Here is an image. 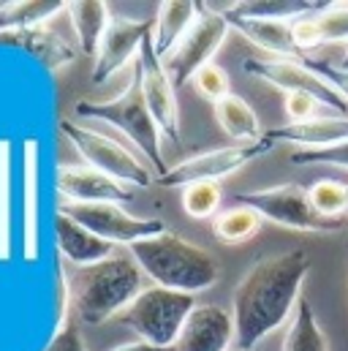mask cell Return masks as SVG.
Listing matches in <instances>:
<instances>
[{"instance_id":"34","label":"cell","mask_w":348,"mask_h":351,"mask_svg":"<svg viewBox=\"0 0 348 351\" xmlns=\"http://www.w3.org/2000/svg\"><path fill=\"white\" fill-rule=\"evenodd\" d=\"M294 167H340L348 169V142L321 150H294L288 158Z\"/></svg>"},{"instance_id":"21","label":"cell","mask_w":348,"mask_h":351,"mask_svg":"<svg viewBox=\"0 0 348 351\" xmlns=\"http://www.w3.org/2000/svg\"><path fill=\"white\" fill-rule=\"evenodd\" d=\"M272 142H291L299 150H321L348 142V117H313L308 123H286L266 131Z\"/></svg>"},{"instance_id":"30","label":"cell","mask_w":348,"mask_h":351,"mask_svg":"<svg viewBox=\"0 0 348 351\" xmlns=\"http://www.w3.org/2000/svg\"><path fill=\"white\" fill-rule=\"evenodd\" d=\"M11 139H0V262L11 259Z\"/></svg>"},{"instance_id":"15","label":"cell","mask_w":348,"mask_h":351,"mask_svg":"<svg viewBox=\"0 0 348 351\" xmlns=\"http://www.w3.org/2000/svg\"><path fill=\"white\" fill-rule=\"evenodd\" d=\"M234 343L237 330L232 311L212 302H199L188 316L174 351H232Z\"/></svg>"},{"instance_id":"8","label":"cell","mask_w":348,"mask_h":351,"mask_svg":"<svg viewBox=\"0 0 348 351\" xmlns=\"http://www.w3.org/2000/svg\"><path fill=\"white\" fill-rule=\"evenodd\" d=\"M237 204H245L251 210H256L266 223H275L280 229H291V232H305V234H332L340 232L343 223L338 221H327L321 218L313 204H310V193L308 188L297 185V182H286V185H272V188H259V191H245L234 196Z\"/></svg>"},{"instance_id":"17","label":"cell","mask_w":348,"mask_h":351,"mask_svg":"<svg viewBox=\"0 0 348 351\" xmlns=\"http://www.w3.org/2000/svg\"><path fill=\"white\" fill-rule=\"evenodd\" d=\"M232 30H237L243 38H248L264 58H283V60H310L294 41L291 22L280 19H264V16H240L232 11H223Z\"/></svg>"},{"instance_id":"19","label":"cell","mask_w":348,"mask_h":351,"mask_svg":"<svg viewBox=\"0 0 348 351\" xmlns=\"http://www.w3.org/2000/svg\"><path fill=\"white\" fill-rule=\"evenodd\" d=\"M55 237H58L60 262H69L74 267H92L114 256V245L87 232L82 223H77L63 210H58L55 215Z\"/></svg>"},{"instance_id":"10","label":"cell","mask_w":348,"mask_h":351,"mask_svg":"<svg viewBox=\"0 0 348 351\" xmlns=\"http://www.w3.org/2000/svg\"><path fill=\"white\" fill-rule=\"evenodd\" d=\"M272 147H275V142L266 134L253 145L215 147V150H207V153L177 161L174 167H169L164 175L158 177V182L166 185V188H188V185H196V182H221L226 177L237 175L240 169H245L251 161L269 153Z\"/></svg>"},{"instance_id":"28","label":"cell","mask_w":348,"mask_h":351,"mask_svg":"<svg viewBox=\"0 0 348 351\" xmlns=\"http://www.w3.org/2000/svg\"><path fill=\"white\" fill-rule=\"evenodd\" d=\"M280 351H330L327 335L316 319V311L305 297L299 300V305L294 311V319L286 330Z\"/></svg>"},{"instance_id":"37","label":"cell","mask_w":348,"mask_h":351,"mask_svg":"<svg viewBox=\"0 0 348 351\" xmlns=\"http://www.w3.org/2000/svg\"><path fill=\"white\" fill-rule=\"evenodd\" d=\"M112 351H174V349H158V346L145 343V341H131V343H123V346H117V349Z\"/></svg>"},{"instance_id":"27","label":"cell","mask_w":348,"mask_h":351,"mask_svg":"<svg viewBox=\"0 0 348 351\" xmlns=\"http://www.w3.org/2000/svg\"><path fill=\"white\" fill-rule=\"evenodd\" d=\"M261 226H264V218L245 204H234L229 210H221L212 218V234L223 245H243V243L253 240L261 232Z\"/></svg>"},{"instance_id":"5","label":"cell","mask_w":348,"mask_h":351,"mask_svg":"<svg viewBox=\"0 0 348 351\" xmlns=\"http://www.w3.org/2000/svg\"><path fill=\"white\" fill-rule=\"evenodd\" d=\"M60 134L79 153L85 167L117 180L120 185H125L131 191L158 182V175L153 172V167L131 145H125L109 134H101L95 128H87L79 120H66V117L60 120Z\"/></svg>"},{"instance_id":"13","label":"cell","mask_w":348,"mask_h":351,"mask_svg":"<svg viewBox=\"0 0 348 351\" xmlns=\"http://www.w3.org/2000/svg\"><path fill=\"white\" fill-rule=\"evenodd\" d=\"M139 88L145 95V104L161 131V136L179 145V104H177V88L172 85L161 55L153 47V38L145 41L139 55Z\"/></svg>"},{"instance_id":"16","label":"cell","mask_w":348,"mask_h":351,"mask_svg":"<svg viewBox=\"0 0 348 351\" xmlns=\"http://www.w3.org/2000/svg\"><path fill=\"white\" fill-rule=\"evenodd\" d=\"M58 193L69 204H125L134 191L117 180L101 175L85 164H60L58 167Z\"/></svg>"},{"instance_id":"11","label":"cell","mask_w":348,"mask_h":351,"mask_svg":"<svg viewBox=\"0 0 348 351\" xmlns=\"http://www.w3.org/2000/svg\"><path fill=\"white\" fill-rule=\"evenodd\" d=\"M58 210L71 215L87 232H92L95 237L106 240L114 248L117 245L131 248L142 240H150V237L166 232V223L161 218H139V215H131L128 210H123L120 204H69V202H60Z\"/></svg>"},{"instance_id":"14","label":"cell","mask_w":348,"mask_h":351,"mask_svg":"<svg viewBox=\"0 0 348 351\" xmlns=\"http://www.w3.org/2000/svg\"><path fill=\"white\" fill-rule=\"evenodd\" d=\"M41 256V145L22 139V262Z\"/></svg>"},{"instance_id":"38","label":"cell","mask_w":348,"mask_h":351,"mask_svg":"<svg viewBox=\"0 0 348 351\" xmlns=\"http://www.w3.org/2000/svg\"><path fill=\"white\" fill-rule=\"evenodd\" d=\"M343 69H348V47H346V58H343Z\"/></svg>"},{"instance_id":"7","label":"cell","mask_w":348,"mask_h":351,"mask_svg":"<svg viewBox=\"0 0 348 351\" xmlns=\"http://www.w3.org/2000/svg\"><path fill=\"white\" fill-rule=\"evenodd\" d=\"M229 30H232V25H229L226 14L215 3H199V14L190 22V27L161 58V63H164L174 88H182V85L193 82V77L204 66L215 63L212 58L218 55V49L229 38Z\"/></svg>"},{"instance_id":"29","label":"cell","mask_w":348,"mask_h":351,"mask_svg":"<svg viewBox=\"0 0 348 351\" xmlns=\"http://www.w3.org/2000/svg\"><path fill=\"white\" fill-rule=\"evenodd\" d=\"M308 193H310L313 210H316L321 218L338 221V223H343L348 218V182L324 177V180H316V182L308 188Z\"/></svg>"},{"instance_id":"26","label":"cell","mask_w":348,"mask_h":351,"mask_svg":"<svg viewBox=\"0 0 348 351\" xmlns=\"http://www.w3.org/2000/svg\"><path fill=\"white\" fill-rule=\"evenodd\" d=\"M218 8L240 14V16H264V19L297 22L302 16L319 14L321 8H327V3H316V0H243V3H229V5H218Z\"/></svg>"},{"instance_id":"4","label":"cell","mask_w":348,"mask_h":351,"mask_svg":"<svg viewBox=\"0 0 348 351\" xmlns=\"http://www.w3.org/2000/svg\"><path fill=\"white\" fill-rule=\"evenodd\" d=\"M77 117L98 120L109 128H114L128 145L153 167V172L161 177L169 167L164 161V145H161V131L145 104V95L139 88V60L128 71V82L114 98L103 101H79L74 106Z\"/></svg>"},{"instance_id":"18","label":"cell","mask_w":348,"mask_h":351,"mask_svg":"<svg viewBox=\"0 0 348 351\" xmlns=\"http://www.w3.org/2000/svg\"><path fill=\"white\" fill-rule=\"evenodd\" d=\"M0 44L3 47H16V49L33 55L52 77L63 74L77 60L74 44H69L60 33H55L47 25L44 27H30V30H5V33H0Z\"/></svg>"},{"instance_id":"3","label":"cell","mask_w":348,"mask_h":351,"mask_svg":"<svg viewBox=\"0 0 348 351\" xmlns=\"http://www.w3.org/2000/svg\"><path fill=\"white\" fill-rule=\"evenodd\" d=\"M145 272L131 256H112L92 267H74L69 275L71 308L79 324L101 327L114 322L142 291Z\"/></svg>"},{"instance_id":"36","label":"cell","mask_w":348,"mask_h":351,"mask_svg":"<svg viewBox=\"0 0 348 351\" xmlns=\"http://www.w3.org/2000/svg\"><path fill=\"white\" fill-rule=\"evenodd\" d=\"M313 66L335 85V88L343 93V98L348 101V69H343V66H332V63H316L313 60Z\"/></svg>"},{"instance_id":"31","label":"cell","mask_w":348,"mask_h":351,"mask_svg":"<svg viewBox=\"0 0 348 351\" xmlns=\"http://www.w3.org/2000/svg\"><path fill=\"white\" fill-rule=\"evenodd\" d=\"M221 202H223L221 182H196V185L182 188V210L193 221L215 218L221 213Z\"/></svg>"},{"instance_id":"25","label":"cell","mask_w":348,"mask_h":351,"mask_svg":"<svg viewBox=\"0 0 348 351\" xmlns=\"http://www.w3.org/2000/svg\"><path fill=\"white\" fill-rule=\"evenodd\" d=\"M60 11H66L63 0H11V3H0V33L44 27Z\"/></svg>"},{"instance_id":"33","label":"cell","mask_w":348,"mask_h":351,"mask_svg":"<svg viewBox=\"0 0 348 351\" xmlns=\"http://www.w3.org/2000/svg\"><path fill=\"white\" fill-rule=\"evenodd\" d=\"M44 351H87L82 330H79V322H77L71 305H63V308H60V324H58V330H55L52 343Z\"/></svg>"},{"instance_id":"2","label":"cell","mask_w":348,"mask_h":351,"mask_svg":"<svg viewBox=\"0 0 348 351\" xmlns=\"http://www.w3.org/2000/svg\"><path fill=\"white\" fill-rule=\"evenodd\" d=\"M128 254L139 264L145 278H150L153 286H161V289L196 297L201 291H210L221 280L218 259L207 248L185 240L182 234L169 229L164 234H156L150 240L131 245Z\"/></svg>"},{"instance_id":"32","label":"cell","mask_w":348,"mask_h":351,"mask_svg":"<svg viewBox=\"0 0 348 351\" xmlns=\"http://www.w3.org/2000/svg\"><path fill=\"white\" fill-rule=\"evenodd\" d=\"M193 85H196V90H199L201 98L212 101V106H215L218 101H223L226 95H232V80H229L226 69L218 66V63L204 66V69L193 77Z\"/></svg>"},{"instance_id":"20","label":"cell","mask_w":348,"mask_h":351,"mask_svg":"<svg viewBox=\"0 0 348 351\" xmlns=\"http://www.w3.org/2000/svg\"><path fill=\"white\" fill-rule=\"evenodd\" d=\"M297 47L308 55V49L332 44V41H348V3H327L319 14L302 16L291 22Z\"/></svg>"},{"instance_id":"12","label":"cell","mask_w":348,"mask_h":351,"mask_svg":"<svg viewBox=\"0 0 348 351\" xmlns=\"http://www.w3.org/2000/svg\"><path fill=\"white\" fill-rule=\"evenodd\" d=\"M156 27V16L153 19H128V16H117L112 14L101 49L92 60V85H106L109 80H114L120 71L131 69L139 55L145 41L153 36Z\"/></svg>"},{"instance_id":"6","label":"cell","mask_w":348,"mask_h":351,"mask_svg":"<svg viewBox=\"0 0 348 351\" xmlns=\"http://www.w3.org/2000/svg\"><path fill=\"white\" fill-rule=\"evenodd\" d=\"M193 294H182L161 286H147L114 322L139 335V341L158 349H174L188 316L196 308Z\"/></svg>"},{"instance_id":"9","label":"cell","mask_w":348,"mask_h":351,"mask_svg":"<svg viewBox=\"0 0 348 351\" xmlns=\"http://www.w3.org/2000/svg\"><path fill=\"white\" fill-rule=\"evenodd\" d=\"M245 74H251L253 80L266 82L269 88L280 90V93H308L313 98L321 101V106L335 109L340 117H348V101L343 93L335 88L316 66L313 60H283V58H245L243 60Z\"/></svg>"},{"instance_id":"1","label":"cell","mask_w":348,"mask_h":351,"mask_svg":"<svg viewBox=\"0 0 348 351\" xmlns=\"http://www.w3.org/2000/svg\"><path fill=\"white\" fill-rule=\"evenodd\" d=\"M308 272L310 256L302 248L264 256L245 269L232 294L237 349L256 351L266 335L294 319Z\"/></svg>"},{"instance_id":"24","label":"cell","mask_w":348,"mask_h":351,"mask_svg":"<svg viewBox=\"0 0 348 351\" xmlns=\"http://www.w3.org/2000/svg\"><path fill=\"white\" fill-rule=\"evenodd\" d=\"M199 14V3H190V0H166L158 5V14H156V27H153V47L156 52L164 58L174 44L179 41V36L190 27V22L196 19Z\"/></svg>"},{"instance_id":"39","label":"cell","mask_w":348,"mask_h":351,"mask_svg":"<svg viewBox=\"0 0 348 351\" xmlns=\"http://www.w3.org/2000/svg\"><path fill=\"white\" fill-rule=\"evenodd\" d=\"M234 351H243V349H234Z\"/></svg>"},{"instance_id":"22","label":"cell","mask_w":348,"mask_h":351,"mask_svg":"<svg viewBox=\"0 0 348 351\" xmlns=\"http://www.w3.org/2000/svg\"><path fill=\"white\" fill-rule=\"evenodd\" d=\"M66 14L71 19L79 52L95 60L101 41H103V33H106V25L112 19L109 3H103V0H71V3H66Z\"/></svg>"},{"instance_id":"23","label":"cell","mask_w":348,"mask_h":351,"mask_svg":"<svg viewBox=\"0 0 348 351\" xmlns=\"http://www.w3.org/2000/svg\"><path fill=\"white\" fill-rule=\"evenodd\" d=\"M215 123L237 145H253L264 136L256 109L237 93H232V95H226L223 101L215 104Z\"/></svg>"},{"instance_id":"35","label":"cell","mask_w":348,"mask_h":351,"mask_svg":"<svg viewBox=\"0 0 348 351\" xmlns=\"http://www.w3.org/2000/svg\"><path fill=\"white\" fill-rule=\"evenodd\" d=\"M319 106H321V101L308 95V93H288L283 98V109H286L288 123H308V120H313Z\"/></svg>"}]
</instances>
